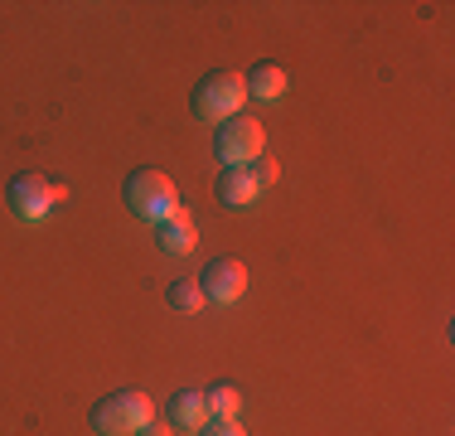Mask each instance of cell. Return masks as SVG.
Instances as JSON below:
<instances>
[{
  "instance_id": "13",
  "label": "cell",
  "mask_w": 455,
  "mask_h": 436,
  "mask_svg": "<svg viewBox=\"0 0 455 436\" xmlns=\"http://www.w3.org/2000/svg\"><path fill=\"white\" fill-rule=\"evenodd\" d=\"M204 436H247V432L237 427V422H209V427H204Z\"/></svg>"
},
{
  "instance_id": "3",
  "label": "cell",
  "mask_w": 455,
  "mask_h": 436,
  "mask_svg": "<svg viewBox=\"0 0 455 436\" xmlns=\"http://www.w3.org/2000/svg\"><path fill=\"white\" fill-rule=\"evenodd\" d=\"M150 417H156V402H150L140 388H122V392H112V398L97 402L88 422H92L97 436H136Z\"/></svg>"
},
{
  "instance_id": "9",
  "label": "cell",
  "mask_w": 455,
  "mask_h": 436,
  "mask_svg": "<svg viewBox=\"0 0 455 436\" xmlns=\"http://www.w3.org/2000/svg\"><path fill=\"white\" fill-rule=\"evenodd\" d=\"M156 243L165 247V253H189L194 243H199V228H194V218L189 214H170L165 223H156Z\"/></svg>"
},
{
  "instance_id": "6",
  "label": "cell",
  "mask_w": 455,
  "mask_h": 436,
  "mask_svg": "<svg viewBox=\"0 0 455 436\" xmlns=\"http://www.w3.org/2000/svg\"><path fill=\"white\" fill-rule=\"evenodd\" d=\"M199 291H204V301H213V305L243 301V291H247V267H243L237 257H213L209 267H204V277H199Z\"/></svg>"
},
{
  "instance_id": "8",
  "label": "cell",
  "mask_w": 455,
  "mask_h": 436,
  "mask_svg": "<svg viewBox=\"0 0 455 436\" xmlns=\"http://www.w3.org/2000/svg\"><path fill=\"white\" fill-rule=\"evenodd\" d=\"M209 398H204L199 388H184L170 398V427H180V432H204L209 427Z\"/></svg>"
},
{
  "instance_id": "10",
  "label": "cell",
  "mask_w": 455,
  "mask_h": 436,
  "mask_svg": "<svg viewBox=\"0 0 455 436\" xmlns=\"http://www.w3.org/2000/svg\"><path fill=\"white\" fill-rule=\"evenodd\" d=\"M243 83H247V97H267V102H276L281 93H286V69L272 59H262V63H252V73H243Z\"/></svg>"
},
{
  "instance_id": "2",
  "label": "cell",
  "mask_w": 455,
  "mask_h": 436,
  "mask_svg": "<svg viewBox=\"0 0 455 436\" xmlns=\"http://www.w3.org/2000/svg\"><path fill=\"white\" fill-rule=\"evenodd\" d=\"M243 102H247V83H243V73H233V69L204 73L199 87H194V97H189L199 122H233V117H243Z\"/></svg>"
},
{
  "instance_id": "12",
  "label": "cell",
  "mask_w": 455,
  "mask_h": 436,
  "mask_svg": "<svg viewBox=\"0 0 455 436\" xmlns=\"http://www.w3.org/2000/svg\"><path fill=\"white\" fill-rule=\"evenodd\" d=\"M165 301H170V311H180V315H199L204 305V291H199V281H175V287L165 291Z\"/></svg>"
},
{
  "instance_id": "15",
  "label": "cell",
  "mask_w": 455,
  "mask_h": 436,
  "mask_svg": "<svg viewBox=\"0 0 455 436\" xmlns=\"http://www.w3.org/2000/svg\"><path fill=\"white\" fill-rule=\"evenodd\" d=\"M170 432H175V427H170V422H160V417H150V422H146V427H140L136 436H170Z\"/></svg>"
},
{
  "instance_id": "14",
  "label": "cell",
  "mask_w": 455,
  "mask_h": 436,
  "mask_svg": "<svg viewBox=\"0 0 455 436\" xmlns=\"http://www.w3.org/2000/svg\"><path fill=\"white\" fill-rule=\"evenodd\" d=\"M252 174H257V184H262V190H267V184H276L281 166H276V160H262V170H252Z\"/></svg>"
},
{
  "instance_id": "5",
  "label": "cell",
  "mask_w": 455,
  "mask_h": 436,
  "mask_svg": "<svg viewBox=\"0 0 455 436\" xmlns=\"http://www.w3.org/2000/svg\"><path fill=\"white\" fill-rule=\"evenodd\" d=\"M262 122L257 117H233V122H223L219 126V136H213V156L223 160V170L228 166H247V160H257L262 156Z\"/></svg>"
},
{
  "instance_id": "7",
  "label": "cell",
  "mask_w": 455,
  "mask_h": 436,
  "mask_svg": "<svg viewBox=\"0 0 455 436\" xmlns=\"http://www.w3.org/2000/svg\"><path fill=\"white\" fill-rule=\"evenodd\" d=\"M213 194H219L223 209H252L257 194H262V184H257V174L247 166H228L219 174V184H213Z\"/></svg>"
},
{
  "instance_id": "1",
  "label": "cell",
  "mask_w": 455,
  "mask_h": 436,
  "mask_svg": "<svg viewBox=\"0 0 455 436\" xmlns=\"http://www.w3.org/2000/svg\"><path fill=\"white\" fill-rule=\"evenodd\" d=\"M122 199L126 209H132L136 218H146V223H165L170 214H180V190L175 180H170L165 170H132L122 184Z\"/></svg>"
},
{
  "instance_id": "11",
  "label": "cell",
  "mask_w": 455,
  "mask_h": 436,
  "mask_svg": "<svg viewBox=\"0 0 455 436\" xmlns=\"http://www.w3.org/2000/svg\"><path fill=\"white\" fill-rule=\"evenodd\" d=\"M204 398H209V417H213V422H237L243 392H237L233 384H213L209 392H204Z\"/></svg>"
},
{
  "instance_id": "4",
  "label": "cell",
  "mask_w": 455,
  "mask_h": 436,
  "mask_svg": "<svg viewBox=\"0 0 455 436\" xmlns=\"http://www.w3.org/2000/svg\"><path fill=\"white\" fill-rule=\"evenodd\" d=\"M63 184H53L49 174H39V170H25V174H15L10 180V190H5V204L15 209V218H25V223H39L53 204H63Z\"/></svg>"
}]
</instances>
